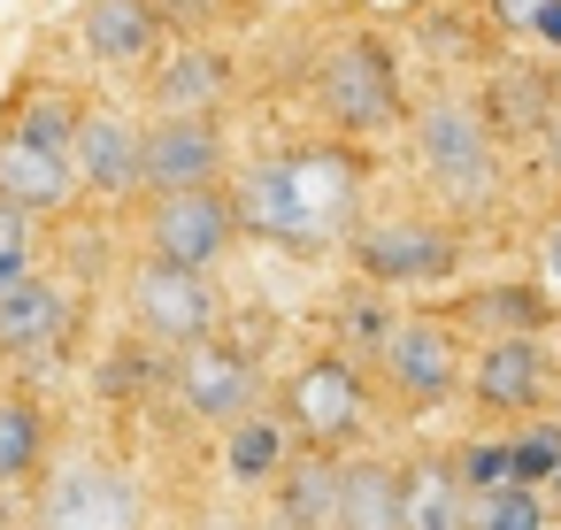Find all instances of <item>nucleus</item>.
Instances as JSON below:
<instances>
[{
  "instance_id": "obj_11",
  "label": "nucleus",
  "mask_w": 561,
  "mask_h": 530,
  "mask_svg": "<svg viewBox=\"0 0 561 530\" xmlns=\"http://www.w3.org/2000/svg\"><path fill=\"white\" fill-rule=\"evenodd\" d=\"M354 262L377 285H423V277L454 269V239L431 231V223H362L354 231Z\"/></svg>"
},
{
  "instance_id": "obj_15",
  "label": "nucleus",
  "mask_w": 561,
  "mask_h": 530,
  "mask_svg": "<svg viewBox=\"0 0 561 530\" xmlns=\"http://www.w3.org/2000/svg\"><path fill=\"white\" fill-rule=\"evenodd\" d=\"M70 292L55 277H24L16 292H0V354H55L70 338Z\"/></svg>"
},
{
  "instance_id": "obj_10",
  "label": "nucleus",
  "mask_w": 561,
  "mask_h": 530,
  "mask_svg": "<svg viewBox=\"0 0 561 530\" xmlns=\"http://www.w3.org/2000/svg\"><path fill=\"white\" fill-rule=\"evenodd\" d=\"M178 400L201 423H247V407H254V361L239 346H224V338H201L178 361Z\"/></svg>"
},
{
  "instance_id": "obj_18",
  "label": "nucleus",
  "mask_w": 561,
  "mask_h": 530,
  "mask_svg": "<svg viewBox=\"0 0 561 530\" xmlns=\"http://www.w3.org/2000/svg\"><path fill=\"white\" fill-rule=\"evenodd\" d=\"M224 85H231V70H224L208 47H178V55L154 70V108H162V116H208V108L224 101Z\"/></svg>"
},
{
  "instance_id": "obj_22",
  "label": "nucleus",
  "mask_w": 561,
  "mask_h": 530,
  "mask_svg": "<svg viewBox=\"0 0 561 530\" xmlns=\"http://www.w3.org/2000/svg\"><path fill=\"white\" fill-rule=\"evenodd\" d=\"M231 476L239 484H262V476H277V461H285V430L277 423H262V415H247V423H231Z\"/></svg>"
},
{
  "instance_id": "obj_26",
  "label": "nucleus",
  "mask_w": 561,
  "mask_h": 530,
  "mask_svg": "<svg viewBox=\"0 0 561 530\" xmlns=\"http://www.w3.org/2000/svg\"><path fill=\"white\" fill-rule=\"evenodd\" d=\"M515 446V484H538V476H561V423H530Z\"/></svg>"
},
{
  "instance_id": "obj_5",
  "label": "nucleus",
  "mask_w": 561,
  "mask_h": 530,
  "mask_svg": "<svg viewBox=\"0 0 561 530\" xmlns=\"http://www.w3.org/2000/svg\"><path fill=\"white\" fill-rule=\"evenodd\" d=\"M415 147H423L431 185H446L454 200H484L492 193V124L469 101H431Z\"/></svg>"
},
{
  "instance_id": "obj_29",
  "label": "nucleus",
  "mask_w": 561,
  "mask_h": 530,
  "mask_svg": "<svg viewBox=\"0 0 561 530\" xmlns=\"http://www.w3.org/2000/svg\"><path fill=\"white\" fill-rule=\"evenodd\" d=\"M546 9H553V0H492V16H500L507 32H538Z\"/></svg>"
},
{
  "instance_id": "obj_28",
  "label": "nucleus",
  "mask_w": 561,
  "mask_h": 530,
  "mask_svg": "<svg viewBox=\"0 0 561 530\" xmlns=\"http://www.w3.org/2000/svg\"><path fill=\"white\" fill-rule=\"evenodd\" d=\"M461 484H469V499H477V492L515 484V446H484V438H477V446L461 453Z\"/></svg>"
},
{
  "instance_id": "obj_20",
  "label": "nucleus",
  "mask_w": 561,
  "mask_h": 530,
  "mask_svg": "<svg viewBox=\"0 0 561 530\" xmlns=\"http://www.w3.org/2000/svg\"><path fill=\"white\" fill-rule=\"evenodd\" d=\"M39 453H47V423H39V407H32V400H0V484L32 476Z\"/></svg>"
},
{
  "instance_id": "obj_25",
  "label": "nucleus",
  "mask_w": 561,
  "mask_h": 530,
  "mask_svg": "<svg viewBox=\"0 0 561 530\" xmlns=\"http://www.w3.org/2000/svg\"><path fill=\"white\" fill-rule=\"evenodd\" d=\"M24 277H39L32 269V216L0 200V292H16Z\"/></svg>"
},
{
  "instance_id": "obj_30",
  "label": "nucleus",
  "mask_w": 561,
  "mask_h": 530,
  "mask_svg": "<svg viewBox=\"0 0 561 530\" xmlns=\"http://www.w3.org/2000/svg\"><path fill=\"white\" fill-rule=\"evenodd\" d=\"M154 9H162L170 24H201L208 9H224V0H154Z\"/></svg>"
},
{
  "instance_id": "obj_4",
  "label": "nucleus",
  "mask_w": 561,
  "mask_h": 530,
  "mask_svg": "<svg viewBox=\"0 0 561 530\" xmlns=\"http://www.w3.org/2000/svg\"><path fill=\"white\" fill-rule=\"evenodd\" d=\"M231 231H239V200L216 193V185L208 193H154V208H147V254L178 262V269L224 262Z\"/></svg>"
},
{
  "instance_id": "obj_23",
  "label": "nucleus",
  "mask_w": 561,
  "mask_h": 530,
  "mask_svg": "<svg viewBox=\"0 0 561 530\" xmlns=\"http://www.w3.org/2000/svg\"><path fill=\"white\" fill-rule=\"evenodd\" d=\"M469 530H546V499L530 484H500L469 499Z\"/></svg>"
},
{
  "instance_id": "obj_19",
  "label": "nucleus",
  "mask_w": 561,
  "mask_h": 530,
  "mask_svg": "<svg viewBox=\"0 0 561 530\" xmlns=\"http://www.w3.org/2000/svg\"><path fill=\"white\" fill-rule=\"evenodd\" d=\"M408 530H469L461 461H415L408 469Z\"/></svg>"
},
{
  "instance_id": "obj_16",
  "label": "nucleus",
  "mask_w": 561,
  "mask_h": 530,
  "mask_svg": "<svg viewBox=\"0 0 561 530\" xmlns=\"http://www.w3.org/2000/svg\"><path fill=\"white\" fill-rule=\"evenodd\" d=\"M339 530H408V469L392 461L339 469Z\"/></svg>"
},
{
  "instance_id": "obj_7",
  "label": "nucleus",
  "mask_w": 561,
  "mask_h": 530,
  "mask_svg": "<svg viewBox=\"0 0 561 530\" xmlns=\"http://www.w3.org/2000/svg\"><path fill=\"white\" fill-rule=\"evenodd\" d=\"M285 407H293V430L308 446H346L362 423H369V384L346 354H316L293 384H285Z\"/></svg>"
},
{
  "instance_id": "obj_31",
  "label": "nucleus",
  "mask_w": 561,
  "mask_h": 530,
  "mask_svg": "<svg viewBox=\"0 0 561 530\" xmlns=\"http://www.w3.org/2000/svg\"><path fill=\"white\" fill-rule=\"evenodd\" d=\"M538 39H546V47H561V0H553V9L538 16Z\"/></svg>"
},
{
  "instance_id": "obj_17",
  "label": "nucleus",
  "mask_w": 561,
  "mask_h": 530,
  "mask_svg": "<svg viewBox=\"0 0 561 530\" xmlns=\"http://www.w3.org/2000/svg\"><path fill=\"white\" fill-rule=\"evenodd\" d=\"M538 392H546V346H538L530 331L492 338L484 361H477V400H484V407H530Z\"/></svg>"
},
{
  "instance_id": "obj_12",
  "label": "nucleus",
  "mask_w": 561,
  "mask_h": 530,
  "mask_svg": "<svg viewBox=\"0 0 561 530\" xmlns=\"http://www.w3.org/2000/svg\"><path fill=\"white\" fill-rule=\"evenodd\" d=\"M78 177L93 193H108V200L139 193L147 185V131L124 124L116 108H85V124H78Z\"/></svg>"
},
{
  "instance_id": "obj_2",
  "label": "nucleus",
  "mask_w": 561,
  "mask_h": 530,
  "mask_svg": "<svg viewBox=\"0 0 561 530\" xmlns=\"http://www.w3.org/2000/svg\"><path fill=\"white\" fill-rule=\"evenodd\" d=\"M39 530H147V499L116 461H70L39 492Z\"/></svg>"
},
{
  "instance_id": "obj_24",
  "label": "nucleus",
  "mask_w": 561,
  "mask_h": 530,
  "mask_svg": "<svg viewBox=\"0 0 561 530\" xmlns=\"http://www.w3.org/2000/svg\"><path fill=\"white\" fill-rule=\"evenodd\" d=\"M285 515L308 530V522H339V469H300L285 484Z\"/></svg>"
},
{
  "instance_id": "obj_32",
  "label": "nucleus",
  "mask_w": 561,
  "mask_h": 530,
  "mask_svg": "<svg viewBox=\"0 0 561 530\" xmlns=\"http://www.w3.org/2000/svg\"><path fill=\"white\" fill-rule=\"evenodd\" d=\"M546 277H553V285H561V223H553V231H546Z\"/></svg>"
},
{
  "instance_id": "obj_9",
  "label": "nucleus",
  "mask_w": 561,
  "mask_h": 530,
  "mask_svg": "<svg viewBox=\"0 0 561 530\" xmlns=\"http://www.w3.org/2000/svg\"><path fill=\"white\" fill-rule=\"evenodd\" d=\"M377 361H385V377H392L408 400H438V392L454 384V369H461V338H454L438 315H400V323L385 331Z\"/></svg>"
},
{
  "instance_id": "obj_27",
  "label": "nucleus",
  "mask_w": 561,
  "mask_h": 530,
  "mask_svg": "<svg viewBox=\"0 0 561 530\" xmlns=\"http://www.w3.org/2000/svg\"><path fill=\"white\" fill-rule=\"evenodd\" d=\"M477 315H492V323H515V331H538L553 308H546V292H530V285H500L492 300H477Z\"/></svg>"
},
{
  "instance_id": "obj_21",
  "label": "nucleus",
  "mask_w": 561,
  "mask_h": 530,
  "mask_svg": "<svg viewBox=\"0 0 561 530\" xmlns=\"http://www.w3.org/2000/svg\"><path fill=\"white\" fill-rule=\"evenodd\" d=\"M78 124H85V108L70 93H32L24 116H16V139H32L47 154H78Z\"/></svg>"
},
{
  "instance_id": "obj_8",
  "label": "nucleus",
  "mask_w": 561,
  "mask_h": 530,
  "mask_svg": "<svg viewBox=\"0 0 561 530\" xmlns=\"http://www.w3.org/2000/svg\"><path fill=\"white\" fill-rule=\"evenodd\" d=\"M224 177V139L208 116H162L147 131V193H208Z\"/></svg>"
},
{
  "instance_id": "obj_6",
  "label": "nucleus",
  "mask_w": 561,
  "mask_h": 530,
  "mask_svg": "<svg viewBox=\"0 0 561 530\" xmlns=\"http://www.w3.org/2000/svg\"><path fill=\"white\" fill-rule=\"evenodd\" d=\"M131 308H139V331L162 338V346H201L216 331V285L208 269H178V262H139L131 277Z\"/></svg>"
},
{
  "instance_id": "obj_14",
  "label": "nucleus",
  "mask_w": 561,
  "mask_h": 530,
  "mask_svg": "<svg viewBox=\"0 0 561 530\" xmlns=\"http://www.w3.org/2000/svg\"><path fill=\"white\" fill-rule=\"evenodd\" d=\"M78 47L93 62H147L162 47V9L154 0H85L78 9Z\"/></svg>"
},
{
  "instance_id": "obj_13",
  "label": "nucleus",
  "mask_w": 561,
  "mask_h": 530,
  "mask_svg": "<svg viewBox=\"0 0 561 530\" xmlns=\"http://www.w3.org/2000/svg\"><path fill=\"white\" fill-rule=\"evenodd\" d=\"M85 193V177H78V154H47V147H32V139H0V200L9 208H24V216H47V208H70Z\"/></svg>"
},
{
  "instance_id": "obj_3",
  "label": "nucleus",
  "mask_w": 561,
  "mask_h": 530,
  "mask_svg": "<svg viewBox=\"0 0 561 530\" xmlns=\"http://www.w3.org/2000/svg\"><path fill=\"white\" fill-rule=\"evenodd\" d=\"M316 101L339 131H385L400 116V78H392V55L377 39H339L323 55V78H316Z\"/></svg>"
},
{
  "instance_id": "obj_1",
  "label": "nucleus",
  "mask_w": 561,
  "mask_h": 530,
  "mask_svg": "<svg viewBox=\"0 0 561 530\" xmlns=\"http://www.w3.org/2000/svg\"><path fill=\"white\" fill-rule=\"evenodd\" d=\"M354 208H362V162L346 147H293L239 177V231L293 254H323L331 239H346Z\"/></svg>"
}]
</instances>
